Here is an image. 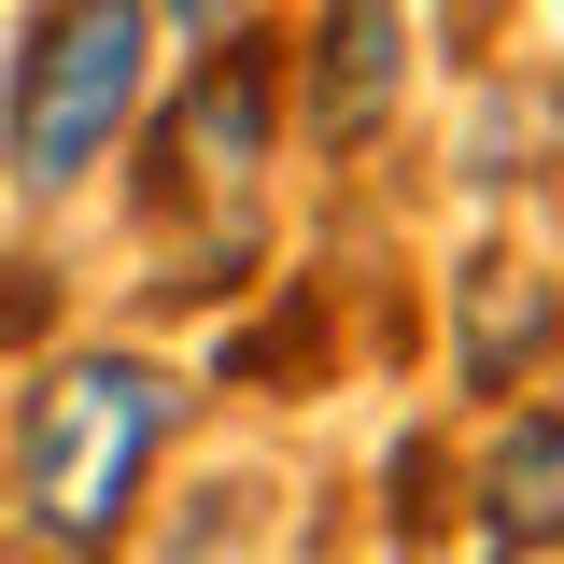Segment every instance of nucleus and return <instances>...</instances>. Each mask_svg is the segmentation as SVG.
<instances>
[{"label": "nucleus", "mask_w": 564, "mask_h": 564, "mask_svg": "<svg viewBox=\"0 0 564 564\" xmlns=\"http://www.w3.org/2000/svg\"><path fill=\"white\" fill-rule=\"evenodd\" d=\"M184 367H155L128 339H85V352H43L14 381V423H0V508L43 536V551H113L128 536L155 452L184 437Z\"/></svg>", "instance_id": "obj_1"}, {"label": "nucleus", "mask_w": 564, "mask_h": 564, "mask_svg": "<svg viewBox=\"0 0 564 564\" xmlns=\"http://www.w3.org/2000/svg\"><path fill=\"white\" fill-rule=\"evenodd\" d=\"M141 70H155L141 0H29L14 85H0V184H29V198L99 184V155L141 128Z\"/></svg>", "instance_id": "obj_2"}, {"label": "nucleus", "mask_w": 564, "mask_h": 564, "mask_svg": "<svg viewBox=\"0 0 564 564\" xmlns=\"http://www.w3.org/2000/svg\"><path fill=\"white\" fill-rule=\"evenodd\" d=\"M282 141V57L254 29L198 43V70L155 113V212H254V170Z\"/></svg>", "instance_id": "obj_3"}, {"label": "nucleus", "mask_w": 564, "mask_h": 564, "mask_svg": "<svg viewBox=\"0 0 564 564\" xmlns=\"http://www.w3.org/2000/svg\"><path fill=\"white\" fill-rule=\"evenodd\" d=\"M410 99V0H325L311 14V57H296V113L325 155H367Z\"/></svg>", "instance_id": "obj_4"}, {"label": "nucleus", "mask_w": 564, "mask_h": 564, "mask_svg": "<svg viewBox=\"0 0 564 564\" xmlns=\"http://www.w3.org/2000/svg\"><path fill=\"white\" fill-rule=\"evenodd\" d=\"M466 522L494 551H564V410H508L466 466Z\"/></svg>", "instance_id": "obj_5"}, {"label": "nucleus", "mask_w": 564, "mask_h": 564, "mask_svg": "<svg viewBox=\"0 0 564 564\" xmlns=\"http://www.w3.org/2000/svg\"><path fill=\"white\" fill-rule=\"evenodd\" d=\"M551 339H564V282H551V269H508V254H480V269H466V339H452L466 395H508V381H522Z\"/></svg>", "instance_id": "obj_6"}, {"label": "nucleus", "mask_w": 564, "mask_h": 564, "mask_svg": "<svg viewBox=\"0 0 564 564\" xmlns=\"http://www.w3.org/2000/svg\"><path fill=\"white\" fill-rule=\"evenodd\" d=\"M536 155H564V85H522V99H494L480 141H466V170L480 184H536Z\"/></svg>", "instance_id": "obj_7"}, {"label": "nucleus", "mask_w": 564, "mask_h": 564, "mask_svg": "<svg viewBox=\"0 0 564 564\" xmlns=\"http://www.w3.org/2000/svg\"><path fill=\"white\" fill-rule=\"evenodd\" d=\"M170 43H226V29H254V0H141Z\"/></svg>", "instance_id": "obj_8"}, {"label": "nucleus", "mask_w": 564, "mask_h": 564, "mask_svg": "<svg viewBox=\"0 0 564 564\" xmlns=\"http://www.w3.org/2000/svg\"><path fill=\"white\" fill-rule=\"evenodd\" d=\"M43 311H57V269H0V352L29 339V325H43Z\"/></svg>", "instance_id": "obj_9"}]
</instances>
